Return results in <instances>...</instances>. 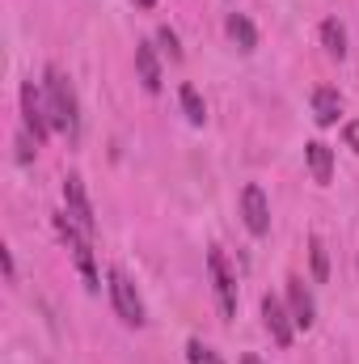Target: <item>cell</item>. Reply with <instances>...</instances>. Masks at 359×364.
<instances>
[{
  "instance_id": "6da1fadb",
  "label": "cell",
  "mask_w": 359,
  "mask_h": 364,
  "mask_svg": "<svg viewBox=\"0 0 359 364\" xmlns=\"http://www.w3.org/2000/svg\"><path fill=\"white\" fill-rule=\"evenodd\" d=\"M43 93H47V110H51V127L64 132L68 140L81 136V106H77V90L64 77V68H47L43 73Z\"/></svg>"
},
{
  "instance_id": "7a4b0ae2",
  "label": "cell",
  "mask_w": 359,
  "mask_h": 364,
  "mask_svg": "<svg viewBox=\"0 0 359 364\" xmlns=\"http://www.w3.org/2000/svg\"><path fill=\"white\" fill-rule=\"evenodd\" d=\"M55 233H60V242L68 246V255H72V263H77V272L85 279V288L97 292L101 288V275H97V263H93V242L85 229H77L72 220H68V212H60L55 216Z\"/></svg>"
},
{
  "instance_id": "3957f363",
  "label": "cell",
  "mask_w": 359,
  "mask_h": 364,
  "mask_svg": "<svg viewBox=\"0 0 359 364\" xmlns=\"http://www.w3.org/2000/svg\"><path fill=\"white\" fill-rule=\"evenodd\" d=\"M106 288H110V301H114V314L127 322V326H144L148 322V309H144V296L136 292V284L127 279V272L110 267L106 275Z\"/></svg>"
},
{
  "instance_id": "277c9868",
  "label": "cell",
  "mask_w": 359,
  "mask_h": 364,
  "mask_svg": "<svg viewBox=\"0 0 359 364\" xmlns=\"http://www.w3.org/2000/svg\"><path fill=\"white\" fill-rule=\"evenodd\" d=\"M21 127L34 136V144H43L55 127H51V110H47V93L38 90L34 81L21 85Z\"/></svg>"
},
{
  "instance_id": "5b68a950",
  "label": "cell",
  "mask_w": 359,
  "mask_h": 364,
  "mask_svg": "<svg viewBox=\"0 0 359 364\" xmlns=\"http://www.w3.org/2000/svg\"><path fill=\"white\" fill-rule=\"evenodd\" d=\"M207 275H211V292H216V305H220V318L233 322L237 318V279L224 263V250H207Z\"/></svg>"
},
{
  "instance_id": "8992f818",
  "label": "cell",
  "mask_w": 359,
  "mask_h": 364,
  "mask_svg": "<svg viewBox=\"0 0 359 364\" xmlns=\"http://www.w3.org/2000/svg\"><path fill=\"white\" fill-rule=\"evenodd\" d=\"M64 212L77 229H85L93 237V203H89V191H85V178L81 174H68L64 178Z\"/></svg>"
},
{
  "instance_id": "52a82bcc",
  "label": "cell",
  "mask_w": 359,
  "mask_h": 364,
  "mask_svg": "<svg viewBox=\"0 0 359 364\" xmlns=\"http://www.w3.org/2000/svg\"><path fill=\"white\" fill-rule=\"evenodd\" d=\"M241 220H245V229H250L254 237H267L270 233V208H267V195H263L258 182H250V186L241 191Z\"/></svg>"
},
{
  "instance_id": "ba28073f",
  "label": "cell",
  "mask_w": 359,
  "mask_h": 364,
  "mask_svg": "<svg viewBox=\"0 0 359 364\" xmlns=\"http://www.w3.org/2000/svg\"><path fill=\"white\" fill-rule=\"evenodd\" d=\"M263 322H267L275 348H292V339H296V322H292L287 305H283L279 296H270V292L263 296Z\"/></svg>"
},
{
  "instance_id": "9c48e42d",
  "label": "cell",
  "mask_w": 359,
  "mask_h": 364,
  "mask_svg": "<svg viewBox=\"0 0 359 364\" xmlns=\"http://www.w3.org/2000/svg\"><path fill=\"white\" fill-rule=\"evenodd\" d=\"M287 314H292V322H296V331H309L313 326V292L304 288V279L300 275H287Z\"/></svg>"
},
{
  "instance_id": "30bf717a",
  "label": "cell",
  "mask_w": 359,
  "mask_h": 364,
  "mask_svg": "<svg viewBox=\"0 0 359 364\" xmlns=\"http://www.w3.org/2000/svg\"><path fill=\"white\" fill-rule=\"evenodd\" d=\"M136 73H140L144 93H161V60H157V47L148 38L136 43Z\"/></svg>"
},
{
  "instance_id": "8fae6325",
  "label": "cell",
  "mask_w": 359,
  "mask_h": 364,
  "mask_svg": "<svg viewBox=\"0 0 359 364\" xmlns=\"http://www.w3.org/2000/svg\"><path fill=\"white\" fill-rule=\"evenodd\" d=\"M338 114H343V93L330 90V85L313 90V119H317V127H334Z\"/></svg>"
},
{
  "instance_id": "7c38bea8",
  "label": "cell",
  "mask_w": 359,
  "mask_h": 364,
  "mask_svg": "<svg viewBox=\"0 0 359 364\" xmlns=\"http://www.w3.org/2000/svg\"><path fill=\"white\" fill-rule=\"evenodd\" d=\"M304 161H309V174L313 182H326L334 178V153H330V144H321V140H313V144H304Z\"/></svg>"
},
{
  "instance_id": "4fadbf2b",
  "label": "cell",
  "mask_w": 359,
  "mask_h": 364,
  "mask_svg": "<svg viewBox=\"0 0 359 364\" xmlns=\"http://www.w3.org/2000/svg\"><path fill=\"white\" fill-rule=\"evenodd\" d=\"M224 30H228V38H233L241 51H254V47H258V30H254V21H250L245 13H228Z\"/></svg>"
},
{
  "instance_id": "5bb4252c",
  "label": "cell",
  "mask_w": 359,
  "mask_h": 364,
  "mask_svg": "<svg viewBox=\"0 0 359 364\" xmlns=\"http://www.w3.org/2000/svg\"><path fill=\"white\" fill-rule=\"evenodd\" d=\"M321 47H326L334 60H343V55H347V30H343V21H338V17H326V21H321Z\"/></svg>"
},
{
  "instance_id": "9a60e30c",
  "label": "cell",
  "mask_w": 359,
  "mask_h": 364,
  "mask_svg": "<svg viewBox=\"0 0 359 364\" xmlns=\"http://www.w3.org/2000/svg\"><path fill=\"white\" fill-rule=\"evenodd\" d=\"M178 102H182V110H186V119H190L194 127H203V123H207V106H203V97H199V90H194V85H182Z\"/></svg>"
},
{
  "instance_id": "2e32d148",
  "label": "cell",
  "mask_w": 359,
  "mask_h": 364,
  "mask_svg": "<svg viewBox=\"0 0 359 364\" xmlns=\"http://www.w3.org/2000/svg\"><path fill=\"white\" fill-rule=\"evenodd\" d=\"M309 259H313V284H326L330 279V255H326V242L317 233L309 237Z\"/></svg>"
},
{
  "instance_id": "e0dca14e",
  "label": "cell",
  "mask_w": 359,
  "mask_h": 364,
  "mask_svg": "<svg viewBox=\"0 0 359 364\" xmlns=\"http://www.w3.org/2000/svg\"><path fill=\"white\" fill-rule=\"evenodd\" d=\"M186 360H190V364H224V360H220V352H216V348H207L203 339H190V343H186Z\"/></svg>"
},
{
  "instance_id": "ac0fdd59",
  "label": "cell",
  "mask_w": 359,
  "mask_h": 364,
  "mask_svg": "<svg viewBox=\"0 0 359 364\" xmlns=\"http://www.w3.org/2000/svg\"><path fill=\"white\" fill-rule=\"evenodd\" d=\"M157 43H161V47H165V55H170V60H174V64H178V60H182L178 34H174V30H170V26H161V30H157Z\"/></svg>"
},
{
  "instance_id": "d6986e66",
  "label": "cell",
  "mask_w": 359,
  "mask_h": 364,
  "mask_svg": "<svg viewBox=\"0 0 359 364\" xmlns=\"http://www.w3.org/2000/svg\"><path fill=\"white\" fill-rule=\"evenodd\" d=\"M343 140H347V149H351V153H359V119H351V123L343 127Z\"/></svg>"
},
{
  "instance_id": "ffe728a7",
  "label": "cell",
  "mask_w": 359,
  "mask_h": 364,
  "mask_svg": "<svg viewBox=\"0 0 359 364\" xmlns=\"http://www.w3.org/2000/svg\"><path fill=\"white\" fill-rule=\"evenodd\" d=\"M0 263H4V279L13 284V279H17V272H13V255H9V250H0Z\"/></svg>"
},
{
  "instance_id": "44dd1931",
  "label": "cell",
  "mask_w": 359,
  "mask_h": 364,
  "mask_svg": "<svg viewBox=\"0 0 359 364\" xmlns=\"http://www.w3.org/2000/svg\"><path fill=\"white\" fill-rule=\"evenodd\" d=\"M136 9H157V0H136Z\"/></svg>"
}]
</instances>
